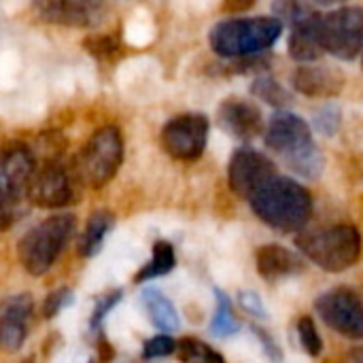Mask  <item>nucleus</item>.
<instances>
[{
    "label": "nucleus",
    "instance_id": "nucleus-27",
    "mask_svg": "<svg viewBox=\"0 0 363 363\" xmlns=\"http://www.w3.org/2000/svg\"><path fill=\"white\" fill-rule=\"evenodd\" d=\"M298 336H300V345L302 349L311 355V357H317L323 349V340L317 332V325L311 317H302L298 321Z\"/></svg>",
    "mask_w": 363,
    "mask_h": 363
},
{
    "label": "nucleus",
    "instance_id": "nucleus-17",
    "mask_svg": "<svg viewBox=\"0 0 363 363\" xmlns=\"http://www.w3.org/2000/svg\"><path fill=\"white\" fill-rule=\"evenodd\" d=\"M323 53H325V45H323L321 15L319 13H313L306 19H302V21L291 26L289 55L296 62H300V64L317 62Z\"/></svg>",
    "mask_w": 363,
    "mask_h": 363
},
{
    "label": "nucleus",
    "instance_id": "nucleus-10",
    "mask_svg": "<svg viewBox=\"0 0 363 363\" xmlns=\"http://www.w3.org/2000/svg\"><path fill=\"white\" fill-rule=\"evenodd\" d=\"M315 308L325 325L340 336L363 340V302L355 291L347 287L325 291L317 298Z\"/></svg>",
    "mask_w": 363,
    "mask_h": 363
},
{
    "label": "nucleus",
    "instance_id": "nucleus-11",
    "mask_svg": "<svg viewBox=\"0 0 363 363\" xmlns=\"http://www.w3.org/2000/svg\"><path fill=\"white\" fill-rule=\"evenodd\" d=\"M36 172V160L30 147L15 143L0 151V198L23 204L30 191L32 177Z\"/></svg>",
    "mask_w": 363,
    "mask_h": 363
},
{
    "label": "nucleus",
    "instance_id": "nucleus-23",
    "mask_svg": "<svg viewBox=\"0 0 363 363\" xmlns=\"http://www.w3.org/2000/svg\"><path fill=\"white\" fill-rule=\"evenodd\" d=\"M215 298H217V311L211 321V334L215 338H232L240 332V323L232 313V302L221 289H215Z\"/></svg>",
    "mask_w": 363,
    "mask_h": 363
},
{
    "label": "nucleus",
    "instance_id": "nucleus-37",
    "mask_svg": "<svg viewBox=\"0 0 363 363\" xmlns=\"http://www.w3.org/2000/svg\"><path fill=\"white\" fill-rule=\"evenodd\" d=\"M91 363H96V362H91Z\"/></svg>",
    "mask_w": 363,
    "mask_h": 363
},
{
    "label": "nucleus",
    "instance_id": "nucleus-21",
    "mask_svg": "<svg viewBox=\"0 0 363 363\" xmlns=\"http://www.w3.org/2000/svg\"><path fill=\"white\" fill-rule=\"evenodd\" d=\"M83 49L96 57L100 64H111L117 62L125 55V43L121 40V36L117 32H98V34H89L83 38Z\"/></svg>",
    "mask_w": 363,
    "mask_h": 363
},
{
    "label": "nucleus",
    "instance_id": "nucleus-20",
    "mask_svg": "<svg viewBox=\"0 0 363 363\" xmlns=\"http://www.w3.org/2000/svg\"><path fill=\"white\" fill-rule=\"evenodd\" d=\"M113 225H115V217L108 211H96V213H91L89 219H87L85 232L81 236L79 253L83 257H96L102 251L104 240L111 234Z\"/></svg>",
    "mask_w": 363,
    "mask_h": 363
},
{
    "label": "nucleus",
    "instance_id": "nucleus-8",
    "mask_svg": "<svg viewBox=\"0 0 363 363\" xmlns=\"http://www.w3.org/2000/svg\"><path fill=\"white\" fill-rule=\"evenodd\" d=\"M211 123L202 113H183L166 121L162 128L164 151L179 162L198 160L208 143Z\"/></svg>",
    "mask_w": 363,
    "mask_h": 363
},
{
    "label": "nucleus",
    "instance_id": "nucleus-4",
    "mask_svg": "<svg viewBox=\"0 0 363 363\" xmlns=\"http://www.w3.org/2000/svg\"><path fill=\"white\" fill-rule=\"evenodd\" d=\"M74 225L77 221L72 215L57 213L28 230L17 245V255L26 272L32 277H43L49 272L70 242Z\"/></svg>",
    "mask_w": 363,
    "mask_h": 363
},
{
    "label": "nucleus",
    "instance_id": "nucleus-15",
    "mask_svg": "<svg viewBox=\"0 0 363 363\" xmlns=\"http://www.w3.org/2000/svg\"><path fill=\"white\" fill-rule=\"evenodd\" d=\"M291 85L298 94L308 98H334L345 87V74L325 64H300L291 72Z\"/></svg>",
    "mask_w": 363,
    "mask_h": 363
},
{
    "label": "nucleus",
    "instance_id": "nucleus-3",
    "mask_svg": "<svg viewBox=\"0 0 363 363\" xmlns=\"http://www.w3.org/2000/svg\"><path fill=\"white\" fill-rule=\"evenodd\" d=\"M283 34L277 17H232L213 26L211 49L225 60H247L268 51Z\"/></svg>",
    "mask_w": 363,
    "mask_h": 363
},
{
    "label": "nucleus",
    "instance_id": "nucleus-26",
    "mask_svg": "<svg viewBox=\"0 0 363 363\" xmlns=\"http://www.w3.org/2000/svg\"><path fill=\"white\" fill-rule=\"evenodd\" d=\"M272 13L281 23H298L306 19L308 15L315 13V9L306 0H274L272 2Z\"/></svg>",
    "mask_w": 363,
    "mask_h": 363
},
{
    "label": "nucleus",
    "instance_id": "nucleus-9",
    "mask_svg": "<svg viewBox=\"0 0 363 363\" xmlns=\"http://www.w3.org/2000/svg\"><path fill=\"white\" fill-rule=\"evenodd\" d=\"M79 177L74 168H68L62 162H49L43 168H36L28 200L43 208H66L77 200Z\"/></svg>",
    "mask_w": 363,
    "mask_h": 363
},
{
    "label": "nucleus",
    "instance_id": "nucleus-36",
    "mask_svg": "<svg viewBox=\"0 0 363 363\" xmlns=\"http://www.w3.org/2000/svg\"><path fill=\"white\" fill-rule=\"evenodd\" d=\"M317 4H340V2H345V0H315Z\"/></svg>",
    "mask_w": 363,
    "mask_h": 363
},
{
    "label": "nucleus",
    "instance_id": "nucleus-7",
    "mask_svg": "<svg viewBox=\"0 0 363 363\" xmlns=\"http://www.w3.org/2000/svg\"><path fill=\"white\" fill-rule=\"evenodd\" d=\"M325 53L353 60L363 51V6H340L321 15Z\"/></svg>",
    "mask_w": 363,
    "mask_h": 363
},
{
    "label": "nucleus",
    "instance_id": "nucleus-5",
    "mask_svg": "<svg viewBox=\"0 0 363 363\" xmlns=\"http://www.w3.org/2000/svg\"><path fill=\"white\" fill-rule=\"evenodd\" d=\"M300 251L325 272H345L362 255V234L355 225L338 223L298 238Z\"/></svg>",
    "mask_w": 363,
    "mask_h": 363
},
{
    "label": "nucleus",
    "instance_id": "nucleus-19",
    "mask_svg": "<svg viewBox=\"0 0 363 363\" xmlns=\"http://www.w3.org/2000/svg\"><path fill=\"white\" fill-rule=\"evenodd\" d=\"M151 323L162 330L164 334H170V332H177L181 328V319H179V313L174 308V304L157 289H147L140 298Z\"/></svg>",
    "mask_w": 363,
    "mask_h": 363
},
{
    "label": "nucleus",
    "instance_id": "nucleus-16",
    "mask_svg": "<svg viewBox=\"0 0 363 363\" xmlns=\"http://www.w3.org/2000/svg\"><path fill=\"white\" fill-rule=\"evenodd\" d=\"M217 121L230 136L238 140H251L264 132L262 111L253 102L240 98L223 100L217 111Z\"/></svg>",
    "mask_w": 363,
    "mask_h": 363
},
{
    "label": "nucleus",
    "instance_id": "nucleus-13",
    "mask_svg": "<svg viewBox=\"0 0 363 363\" xmlns=\"http://www.w3.org/2000/svg\"><path fill=\"white\" fill-rule=\"evenodd\" d=\"M32 13L38 21L62 28H94L102 19L96 0H32Z\"/></svg>",
    "mask_w": 363,
    "mask_h": 363
},
{
    "label": "nucleus",
    "instance_id": "nucleus-2",
    "mask_svg": "<svg viewBox=\"0 0 363 363\" xmlns=\"http://www.w3.org/2000/svg\"><path fill=\"white\" fill-rule=\"evenodd\" d=\"M266 147L285 160V164L304 179H319L325 166L323 153L313 138L311 125L296 113L279 111L264 132Z\"/></svg>",
    "mask_w": 363,
    "mask_h": 363
},
{
    "label": "nucleus",
    "instance_id": "nucleus-28",
    "mask_svg": "<svg viewBox=\"0 0 363 363\" xmlns=\"http://www.w3.org/2000/svg\"><path fill=\"white\" fill-rule=\"evenodd\" d=\"M340 121H342L340 108L336 104H328V106H323V108H319L315 113L313 125L323 136H334L338 132V128H340Z\"/></svg>",
    "mask_w": 363,
    "mask_h": 363
},
{
    "label": "nucleus",
    "instance_id": "nucleus-34",
    "mask_svg": "<svg viewBox=\"0 0 363 363\" xmlns=\"http://www.w3.org/2000/svg\"><path fill=\"white\" fill-rule=\"evenodd\" d=\"M21 217V206L0 198V230H9Z\"/></svg>",
    "mask_w": 363,
    "mask_h": 363
},
{
    "label": "nucleus",
    "instance_id": "nucleus-6",
    "mask_svg": "<svg viewBox=\"0 0 363 363\" xmlns=\"http://www.w3.org/2000/svg\"><path fill=\"white\" fill-rule=\"evenodd\" d=\"M123 162V136L115 125L96 130L74 160V172L87 187L100 189L113 181Z\"/></svg>",
    "mask_w": 363,
    "mask_h": 363
},
{
    "label": "nucleus",
    "instance_id": "nucleus-1",
    "mask_svg": "<svg viewBox=\"0 0 363 363\" xmlns=\"http://www.w3.org/2000/svg\"><path fill=\"white\" fill-rule=\"evenodd\" d=\"M253 213L277 232H300L313 215L311 191L289 177L274 174L251 198Z\"/></svg>",
    "mask_w": 363,
    "mask_h": 363
},
{
    "label": "nucleus",
    "instance_id": "nucleus-18",
    "mask_svg": "<svg viewBox=\"0 0 363 363\" xmlns=\"http://www.w3.org/2000/svg\"><path fill=\"white\" fill-rule=\"evenodd\" d=\"M255 264H257V272L268 281L291 277V274H298L302 270L300 257L296 253H291L289 249L281 247V245L262 247L257 251V255H255Z\"/></svg>",
    "mask_w": 363,
    "mask_h": 363
},
{
    "label": "nucleus",
    "instance_id": "nucleus-31",
    "mask_svg": "<svg viewBox=\"0 0 363 363\" xmlns=\"http://www.w3.org/2000/svg\"><path fill=\"white\" fill-rule=\"evenodd\" d=\"M72 291L70 289H57V291H53V294H49V298L45 300V308H43V313H45V317L47 319H53V317H57L68 304H72Z\"/></svg>",
    "mask_w": 363,
    "mask_h": 363
},
{
    "label": "nucleus",
    "instance_id": "nucleus-12",
    "mask_svg": "<svg viewBox=\"0 0 363 363\" xmlns=\"http://www.w3.org/2000/svg\"><path fill=\"white\" fill-rule=\"evenodd\" d=\"M277 174V168L270 157L251 147H240L234 151L228 166V183L234 194L249 200L268 179Z\"/></svg>",
    "mask_w": 363,
    "mask_h": 363
},
{
    "label": "nucleus",
    "instance_id": "nucleus-29",
    "mask_svg": "<svg viewBox=\"0 0 363 363\" xmlns=\"http://www.w3.org/2000/svg\"><path fill=\"white\" fill-rule=\"evenodd\" d=\"M177 353V340L170 338L168 334H160L155 338H149L143 347V357L145 359H162V357H168Z\"/></svg>",
    "mask_w": 363,
    "mask_h": 363
},
{
    "label": "nucleus",
    "instance_id": "nucleus-35",
    "mask_svg": "<svg viewBox=\"0 0 363 363\" xmlns=\"http://www.w3.org/2000/svg\"><path fill=\"white\" fill-rule=\"evenodd\" d=\"M257 0H223V11L225 13H242V11H249Z\"/></svg>",
    "mask_w": 363,
    "mask_h": 363
},
{
    "label": "nucleus",
    "instance_id": "nucleus-25",
    "mask_svg": "<svg viewBox=\"0 0 363 363\" xmlns=\"http://www.w3.org/2000/svg\"><path fill=\"white\" fill-rule=\"evenodd\" d=\"M251 94L257 96L259 100H264L266 104H270L274 108H281V111H285V106L291 102V94L281 83H277L272 77L255 79L253 85H251Z\"/></svg>",
    "mask_w": 363,
    "mask_h": 363
},
{
    "label": "nucleus",
    "instance_id": "nucleus-32",
    "mask_svg": "<svg viewBox=\"0 0 363 363\" xmlns=\"http://www.w3.org/2000/svg\"><path fill=\"white\" fill-rule=\"evenodd\" d=\"M253 330V334H255V338L259 340V345H262V351L266 353V357L270 359L272 363H281L283 362V353H281V347L277 345V340L266 332V330H262V328H257V325H253L251 328Z\"/></svg>",
    "mask_w": 363,
    "mask_h": 363
},
{
    "label": "nucleus",
    "instance_id": "nucleus-22",
    "mask_svg": "<svg viewBox=\"0 0 363 363\" xmlns=\"http://www.w3.org/2000/svg\"><path fill=\"white\" fill-rule=\"evenodd\" d=\"M177 266V255H174V249L170 242L166 240H157L153 245V255L151 259L143 266V270L136 274V283H147V281H153V279H160V277H166L168 272H172Z\"/></svg>",
    "mask_w": 363,
    "mask_h": 363
},
{
    "label": "nucleus",
    "instance_id": "nucleus-24",
    "mask_svg": "<svg viewBox=\"0 0 363 363\" xmlns=\"http://www.w3.org/2000/svg\"><path fill=\"white\" fill-rule=\"evenodd\" d=\"M177 353L183 363H225L221 353L198 338H183L177 342Z\"/></svg>",
    "mask_w": 363,
    "mask_h": 363
},
{
    "label": "nucleus",
    "instance_id": "nucleus-33",
    "mask_svg": "<svg viewBox=\"0 0 363 363\" xmlns=\"http://www.w3.org/2000/svg\"><path fill=\"white\" fill-rule=\"evenodd\" d=\"M238 302H240L242 311H247L249 315H253L257 319H268V311H266L262 298L255 291H240L238 294Z\"/></svg>",
    "mask_w": 363,
    "mask_h": 363
},
{
    "label": "nucleus",
    "instance_id": "nucleus-30",
    "mask_svg": "<svg viewBox=\"0 0 363 363\" xmlns=\"http://www.w3.org/2000/svg\"><path fill=\"white\" fill-rule=\"evenodd\" d=\"M121 298H123L121 291H113V294H108V296H102V300L96 304L94 315H91V319H89V330H91V332H98V330L102 328V321H104L106 315L121 302Z\"/></svg>",
    "mask_w": 363,
    "mask_h": 363
},
{
    "label": "nucleus",
    "instance_id": "nucleus-14",
    "mask_svg": "<svg viewBox=\"0 0 363 363\" xmlns=\"http://www.w3.org/2000/svg\"><path fill=\"white\" fill-rule=\"evenodd\" d=\"M34 315V300L30 294H13L0 302V349L17 353L26 338Z\"/></svg>",
    "mask_w": 363,
    "mask_h": 363
}]
</instances>
